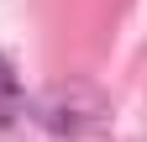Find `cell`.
Masks as SVG:
<instances>
[{
  "label": "cell",
  "instance_id": "6da1fadb",
  "mask_svg": "<svg viewBox=\"0 0 147 142\" xmlns=\"http://www.w3.org/2000/svg\"><path fill=\"white\" fill-rule=\"evenodd\" d=\"M16 100V79H11V68L0 63V105H11Z\"/></svg>",
  "mask_w": 147,
  "mask_h": 142
}]
</instances>
